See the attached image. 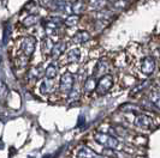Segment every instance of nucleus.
Instances as JSON below:
<instances>
[{
    "instance_id": "obj_24",
    "label": "nucleus",
    "mask_w": 160,
    "mask_h": 158,
    "mask_svg": "<svg viewBox=\"0 0 160 158\" xmlns=\"http://www.w3.org/2000/svg\"><path fill=\"white\" fill-rule=\"evenodd\" d=\"M8 96V87L5 81L0 80V100H6Z\"/></svg>"
},
{
    "instance_id": "obj_9",
    "label": "nucleus",
    "mask_w": 160,
    "mask_h": 158,
    "mask_svg": "<svg viewBox=\"0 0 160 158\" xmlns=\"http://www.w3.org/2000/svg\"><path fill=\"white\" fill-rule=\"evenodd\" d=\"M81 59V50L78 48H72L66 54H65V63H77Z\"/></svg>"
},
{
    "instance_id": "obj_25",
    "label": "nucleus",
    "mask_w": 160,
    "mask_h": 158,
    "mask_svg": "<svg viewBox=\"0 0 160 158\" xmlns=\"http://www.w3.org/2000/svg\"><path fill=\"white\" fill-rule=\"evenodd\" d=\"M68 97H69V102L76 103V101L80 100V92H78V90L77 89H72L71 91L69 92Z\"/></svg>"
},
{
    "instance_id": "obj_7",
    "label": "nucleus",
    "mask_w": 160,
    "mask_h": 158,
    "mask_svg": "<svg viewBox=\"0 0 160 158\" xmlns=\"http://www.w3.org/2000/svg\"><path fill=\"white\" fill-rule=\"evenodd\" d=\"M76 156L77 158H104L99 155H96L92 149H89L87 146H81L78 150L76 151Z\"/></svg>"
},
{
    "instance_id": "obj_21",
    "label": "nucleus",
    "mask_w": 160,
    "mask_h": 158,
    "mask_svg": "<svg viewBox=\"0 0 160 158\" xmlns=\"http://www.w3.org/2000/svg\"><path fill=\"white\" fill-rule=\"evenodd\" d=\"M38 21H39V16L38 15H28V16L25 17L23 19V25L24 26H27V28H29V26H32V25H35V24L38 23Z\"/></svg>"
},
{
    "instance_id": "obj_5",
    "label": "nucleus",
    "mask_w": 160,
    "mask_h": 158,
    "mask_svg": "<svg viewBox=\"0 0 160 158\" xmlns=\"http://www.w3.org/2000/svg\"><path fill=\"white\" fill-rule=\"evenodd\" d=\"M134 125L142 129H153L154 128V121L151 116L146 114H137L134 118Z\"/></svg>"
},
{
    "instance_id": "obj_22",
    "label": "nucleus",
    "mask_w": 160,
    "mask_h": 158,
    "mask_svg": "<svg viewBox=\"0 0 160 158\" xmlns=\"http://www.w3.org/2000/svg\"><path fill=\"white\" fill-rule=\"evenodd\" d=\"M80 22V16L78 15H73L71 13L70 16H68V18L64 21V24L69 28H72V26H76Z\"/></svg>"
},
{
    "instance_id": "obj_13",
    "label": "nucleus",
    "mask_w": 160,
    "mask_h": 158,
    "mask_svg": "<svg viewBox=\"0 0 160 158\" xmlns=\"http://www.w3.org/2000/svg\"><path fill=\"white\" fill-rule=\"evenodd\" d=\"M89 39H90L89 32L86 31V30H81V31H77L73 35L72 41H73L75 43H84V42H87Z\"/></svg>"
},
{
    "instance_id": "obj_12",
    "label": "nucleus",
    "mask_w": 160,
    "mask_h": 158,
    "mask_svg": "<svg viewBox=\"0 0 160 158\" xmlns=\"http://www.w3.org/2000/svg\"><path fill=\"white\" fill-rule=\"evenodd\" d=\"M107 70H108L107 63H105L104 60H101V61H99V63H96L95 70H94V76H93V77H95V78H98V77H102V76H105V74H107V73H106Z\"/></svg>"
},
{
    "instance_id": "obj_19",
    "label": "nucleus",
    "mask_w": 160,
    "mask_h": 158,
    "mask_svg": "<svg viewBox=\"0 0 160 158\" xmlns=\"http://www.w3.org/2000/svg\"><path fill=\"white\" fill-rule=\"evenodd\" d=\"M106 0H89V7L95 11H101L106 6Z\"/></svg>"
},
{
    "instance_id": "obj_6",
    "label": "nucleus",
    "mask_w": 160,
    "mask_h": 158,
    "mask_svg": "<svg viewBox=\"0 0 160 158\" xmlns=\"http://www.w3.org/2000/svg\"><path fill=\"white\" fill-rule=\"evenodd\" d=\"M155 68H157V63L153 56H146L140 63V71L142 72L144 76L153 74Z\"/></svg>"
},
{
    "instance_id": "obj_26",
    "label": "nucleus",
    "mask_w": 160,
    "mask_h": 158,
    "mask_svg": "<svg viewBox=\"0 0 160 158\" xmlns=\"http://www.w3.org/2000/svg\"><path fill=\"white\" fill-rule=\"evenodd\" d=\"M102 155H104V156H107V157H111V158H119L117 151L113 150V149H107V147H105L104 150H102Z\"/></svg>"
},
{
    "instance_id": "obj_10",
    "label": "nucleus",
    "mask_w": 160,
    "mask_h": 158,
    "mask_svg": "<svg viewBox=\"0 0 160 158\" xmlns=\"http://www.w3.org/2000/svg\"><path fill=\"white\" fill-rule=\"evenodd\" d=\"M95 86H96V78L93 77V76H89L88 78L84 80L83 83V92L86 95H89L92 92L95 91Z\"/></svg>"
},
{
    "instance_id": "obj_1",
    "label": "nucleus",
    "mask_w": 160,
    "mask_h": 158,
    "mask_svg": "<svg viewBox=\"0 0 160 158\" xmlns=\"http://www.w3.org/2000/svg\"><path fill=\"white\" fill-rule=\"evenodd\" d=\"M94 139L98 144L102 145L107 149H113V150H119L120 149L119 140L111 134L102 133V132H96V133H94Z\"/></svg>"
},
{
    "instance_id": "obj_29",
    "label": "nucleus",
    "mask_w": 160,
    "mask_h": 158,
    "mask_svg": "<svg viewBox=\"0 0 160 158\" xmlns=\"http://www.w3.org/2000/svg\"><path fill=\"white\" fill-rule=\"evenodd\" d=\"M1 149H4V142L0 140V150H1Z\"/></svg>"
},
{
    "instance_id": "obj_16",
    "label": "nucleus",
    "mask_w": 160,
    "mask_h": 158,
    "mask_svg": "<svg viewBox=\"0 0 160 158\" xmlns=\"http://www.w3.org/2000/svg\"><path fill=\"white\" fill-rule=\"evenodd\" d=\"M148 102L153 103L155 107L159 108L160 105V101H159V89L155 87V89H152L148 94Z\"/></svg>"
},
{
    "instance_id": "obj_18",
    "label": "nucleus",
    "mask_w": 160,
    "mask_h": 158,
    "mask_svg": "<svg viewBox=\"0 0 160 158\" xmlns=\"http://www.w3.org/2000/svg\"><path fill=\"white\" fill-rule=\"evenodd\" d=\"M84 10H86V4L82 0H77L76 2L71 4V13H73V15H78L80 16Z\"/></svg>"
},
{
    "instance_id": "obj_8",
    "label": "nucleus",
    "mask_w": 160,
    "mask_h": 158,
    "mask_svg": "<svg viewBox=\"0 0 160 158\" xmlns=\"http://www.w3.org/2000/svg\"><path fill=\"white\" fill-rule=\"evenodd\" d=\"M65 49H66V42L65 41H59V42H57V43L53 44L49 55L53 59H58L65 52Z\"/></svg>"
},
{
    "instance_id": "obj_17",
    "label": "nucleus",
    "mask_w": 160,
    "mask_h": 158,
    "mask_svg": "<svg viewBox=\"0 0 160 158\" xmlns=\"http://www.w3.org/2000/svg\"><path fill=\"white\" fill-rule=\"evenodd\" d=\"M119 109L122 111H124V113H129V114H131V113H134L135 115L141 114V108L137 107V105H135V104H130V103H127V104L120 105Z\"/></svg>"
},
{
    "instance_id": "obj_28",
    "label": "nucleus",
    "mask_w": 160,
    "mask_h": 158,
    "mask_svg": "<svg viewBox=\"0 0 160 158\" xmlns=\"http://www.w3.org/2000/svg\"><path fill=\"white\" fill-rule=\"evenodd\" d=\"M82 120H84V118H83V116H80V120H78V127L82 126Z\"/></svg>"
},
{
    "instance_id": "obj_15",
    "label": "nucleus",
    "mask_w": 160,
    "mask_h": 158,
    "mask_svg": "<svg viewBox=\"0 0 160 158\" xmlns=\"http://www.w3.org/2000/svg\"><path fill=\"white\" fill-rule=\"evenodd\" d=\"M53 44H54V43L52 42L51 37H45V39L42 40V42H41V50H42V53H43L45 55L51 54V50H52Z\"/></svg>"
},
{
    "instance_id": "obj_27",
    "label": "nucleus",
    "mask_w": 160,
    "mask_h": 158,
    "mask_svg": "<svg viewBox=\"0 0 160 158\" xmlns=\"http://www.w3.org/2000/svg\"><path fill=\"white\" fill-rule=\"evenodd\" d=\"M51 18V21L53 22V23L56 24L58 28H60L62 25H64V19L62 18V17H59V16H52V17H49Z\"/></svg>"
},
{
    "instance_id": "obj_2",
    "label": "nucleus",
    "mask_w": 160,
    "mask_h": 158,
    "mask_svg": "<svg viewBox=\"0 0 160 158\" xmlns=\"http://www.w3.org/2000/svg\"><path fill=\"white\" fill-rule=\"evenodd\" d=\"M113 86V76L105 74L96 81L95 92L98 96H105Z\"/></svg>"
},
{
    "instance_id": "obj_30",
    "label": "nucleus",
    "mask_w": 160,
    "mask_h": 158,
    "mask_svg": "<svg viewBox=\"0 0 160 158\" xmlns=\"http://www.w3.org/2000/svg\"><path fill=\"white\" fill-rule=\"evenodd\" d=\"M43 158H52V155H46V156H43Z\"/></svg>"
},
{
    "instance_id": "obj_4",
    "label": "nucleus",
    "mask_w": 160,
    "mask_h": 158,
    "mask_svg": "<svg viewBox=\"0 0 160 158\" xmlns=\"http://www.w3.org/2000/svg\"><path fill=\"white\" fill-rule=\"evenodd\" d=\"M36 47V39L32 36H27L21 40V50L23 52V54L28 58L32 55V53L35 52Z\"/></svg>"
},
{
    "instance_id": "obj_14",
    "label": "nucleus",
    "mask_w": 160,
    "mask_h": 158,
    "mask_svg": "<svg viewBox=\"0 0 160 158\" xmlns=\"http://www.w3.org/2000/svg\"><path fill=\"white\" fill-rule=\"evenodd\" d=\"M43 74V70H42V66L39 65V66H34L32 67L29 72H28V78L34 79V80H39V79L42 77Z\"/></svg>"
},
{
    "instance_id": "obj_3",
    "label": "nucleus",
    "mask_w": 160,
    "mask_h": 158,
    "mask_svg": "<svg viewBox=\"0 0 160 158\" xmlns=\"http://www.w3.org/2000/svg\"><path fill=\"white\" fill-rule=\"evenodd\" d=\"M73 83H75V78L70 72H65L63 76L60 77V81H59V90L63 95L68 96L69 92L73 89Z\"/></svg>"
},
{
    "instance_id": "obj_23",
    "label": "nucleus",
    "mask_w": 160,
    "mask_h": 158,
    "mask_svg": "<svg viewBox=\"0 0 160 158\" xmlns=\"http://www.w3.org/2000/svg\"><path fill=\"white\" fill-rule=\"evenodd\" d=\"M11 34H12V29H11V24L8 23L4 25V31H2V43L8 44L10 39H11Z\"/></svg>"
},
{
    "instance_id": "obj_20",
    "label": "nucleus",
    "mask_w": 160,
    "mask_h": 158,
    "mask_svg": "<svg viewBox=\"0 0 160 158\" xmlns=\"http://www.w3.org/2000/svg\"><path fill=\"white\" fill-rule=\"evenodd\" d=\"M58 73V68L54 63H51L48 65L47 68L45 70V78L46 79H54Z\"/></svg>"
},
{
    "instance_id": "obj_31",
    "label": "nucleus",
    "mask_w": 160,
    "mask_h": 158,
    "mask_svg": "<svg viewBox=\"0 0 160 158\" xmlns=\"http://www.w3.org/2000/svg\"><path fill=\"white\" fill-rule=\"evenodd\" d=\"M0 63H1V53H0Z\"/></svg>"
},
{
    "instance_id": "obj_11",
    "label": "nucleus",
    "mask_w": 160,
    "mask_h": 158,
    "mask_svg": "<svg viewBox=\"0 0 160 158\" xmlns=\"http://www.w3.org/2000/svg\"><path fill=\"white\" fill-rule=\"evenodd\" d=\"M54 90V83H53V79H43L41 81L40 85V91L43 95H48L51 94L52 91Z\"/></svg>"
}]
</instances>
